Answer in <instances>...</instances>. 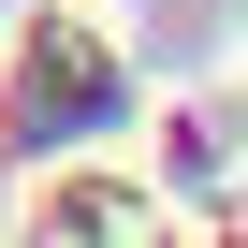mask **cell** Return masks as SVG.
Masks as SVG:
<instances>
[{"instance_id": "6da1fadb", "label": "cell", "mask_w": 248, "mask_h": 248, "mask_svg": "<svg viewBox=\"0 0 248 248\" xmlns=\"http://www.w3.org/2000/svg\"><path fill=\"white\" fill-rule=\"evenodd\" d=\"M44 219H59V248H132V204L117 190H59Z\"/></svg>"}]
</instances>
